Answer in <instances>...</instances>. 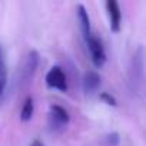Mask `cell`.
Returning <instances> with one entry per match:
<instances>
[{"instance_id":"6da1fadb","label":"cell","mask_w":146,"mask_h":146,"mask_svg":"<svg viewBox=\"0 0 146 146\" xmlns=\"http://www.w3.org/2000/svg\"><path fill=\"white\" fill-rule=\"evenodd\" d=\"M70 117L64 108L59 105H52L49 108V126L53 130H60L67 126Z\"/></svg>"},{"instance_id":"7a4b0ae2","label":"cell","mask_w":146,"mask_h":146,"mask_svg":"<svg viewBox=\"0 0 146 146\" xmlns=\"http://www.w3.org/2000/svg\"><path fill=\"white\" fill-rule=\"evenodd\" d=\"M86 43H88V49L90 52V57H92V62L96 67H102L105 63H106V52H105V47L102 44V42L90 35L88 39H86Z\"/></svg>"},{"instance_id":"3957f363","label":"cell","mask_w":146,"mask_h":146,"mask_svg":"<svg viewBox=\"0 0 146 146\" xmlns=\"http://www.w3.org/2000/svg\"><path fill=\"white\" fill-rule=\"evenodd\" d=\"M46 85L50 89H56L60 92L67 90V79L60 66H53L46 75Z\"/></svg>"},{"instance_id":"277c9868","label":"cell","mask_w":146,"mask_h":146,"mask_svg":"<svg viewBox=\"0 0 146 146\" xmlns=\"http://www.w3.org/2000/svg\"><path fill=\"white\" fill-rule=\"evenodd\" d=\"M106 12L109 16V25L112 32H119L120 30V23H122V12L120 6L116 0H108L106 2Z\"/></svg>"},{"instance_id":"5b68a950","label":"cell","mask_w":146,"mask_h":146,"mask_svg":"<svg viewBox=\"0 0 146 146\" xmlns=\"http://www.w3.org/2000/svg\"><path fill=\"white\" fill-rule=\"evenodd\" d=\"M100 86V76L99 73L95 70H89L85 73V78H83V89L86 93H95Z\"/></svg>"},{"instance_id":"8992f818","label":"cell","mask_w":146,"mask_h":146,"mask_svg":"<svg viewBox=\"0 0 146 146\" xmlns=\"http://www.w3.org/2000/svg\"><path fill=\"white\" fill-rule=\"evenodd\" d=\"M76 15H78V20H79V25H80L82 35H83L85 39H88L92 35V32H90V19H89V15H88L86 7L83 5H78Z\"/></svg>"},{"instance_id":"52a82bcc","label":"cell","mask_w":146,"mask_h":146,"mask_svg":"<svg viewBox=\"0 0 146 146\" xmlns=\"http://www.w3.org/2000/svg\"><path fill=\"white\" fill-rule=\"evenodd\" d=\"M37 63H39V53L36 50H32L29 53V56H27L26 66H25V72H26V78L27 79L35 73V70L37 67Z\"/></svg>"},{"instance_id":"ba28073f","label":"cell","mask_w":146,"mask_h":146,"mask_svg":"<svg viewBox=\"0 0 146 146\" xmlns=\"http://www.w3.org/2000/svg\"><path fill=\"white\" fill-rule=\"evenodd\" d=\"M33 110H35V105H33V99L32 98H27L23 103V108H22V112H20V119L23 122H29L33 116Z\"/></svg>"},{"instance_id":"9c48e42d","label":"cell","mask_w":146,"mask_h":146,"mask_svg":"<svg viewBox=\"0 0 146 146\" xmlns=\"http://www.w3.org/2000/svg\"><path fill=\"white\" fill-rule=\"evenodd\" d=\"M6 82H7V70H6L3 50H2V46H0V95L6 88Z\"/></svg>"},{"instance_id":"30bf717a","label":"cell","mask_w":146,"mask_h":146,"mask_svg":"<svg viewBox=\"0 0 146 146\" xmlns=\"http://www.w3.org/2000/svg\"><path fill=\"white\" fill-rule=\"evenodd\" d=\"M100 99L106 103V105H109V106H116L117 103H116V99L112 96V95H109L108 92H102L100 93Z\"/></svg>"},{"instance_id":"8fae6325","label":"cell","mask_w":146,"mask_h":146,"mask_svg":"<svg viewBox=\"0 0 146 146\" xmlns=\"http://www.w3.org/2000/svg\"><path fill=\"white\" fill-rule=\"evenodd\" d=\"M108 140H109V143L115 142L113 146H116V145L119 143V136H117V133H112V135H109V136H108Z\"/></svg>"},{"instance_id":"7c38bea8","label":"cell","mask_w":146,"mask_h":146,"mask_svg":"<svg viewBox=\"0 0 146 146\" xmlns=\"http://www.w3.org/2000/svg\"><path fill=\"white\" fill-rule=\"evenodd\" d=\"M30 146H44V145H43V142H42V140H39V139H35V140L30 143Z\"/></svg>"}]
</instances>
